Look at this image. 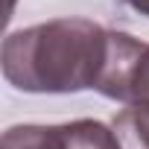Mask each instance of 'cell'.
<instances>
[{
  "label": "cell",
  "instance_id": "6da1fadb",
  "mask_svg": "<svg viewBox=\"0 0 149 149\" xmlns=\"http://www.w3.org/2000/svg\"><path fill=\"white\" fill-rule=\"evenodd\" d=\"M108 56V29L88 18H56L3 41V76L26 94H76L97 88Z\"/></svg>",
  "mask_w": 149,
  "mask_h": 149
},
{
  "label": "cell",
  "instance_id": "7a4b0ae2",
  "mask_svg": "<svg viewBox=\"0 0 149 149\" xmlns=\"http://www.w3.org/2000/svg\"><path fill=\"white\" fill-rule=\"evenodd\" d=\"M94 91L149 114V44L108 29V56Z\"/></svg>",
  "mask_w": 149,
  "mask_h": 149
},
{
  "label": "cell",
  "instance_id": "3957f363",
  "mask_svg": "<svg viewBox=\"0 0 149 149\" xmlns=\"http://www.w3.org/2000/svg\"><path fill=\"white\" fill-rule=\"evenodd\" d=\"M3 149H123L114 129L100 120H73L61 126H12Z\"/></svg>",
  "mask_w": 149,
  "mask_h": 149
},
{
  "label": "cell",
  "instance_id": "277c9868",
  "mask_svg": "<svg viewBox=\"0 0 149 149\" xmlns=\"http://www.w3.org/2000/svg\"><path fill=\"white\" fill-rule=\"evenodd\" d=\"M126 6H132L134 12H140V15H146L149 18V0H123Z\"/></svg>",
  "mask_w": 149,
  "mask_h": 149
}]
</instances>
